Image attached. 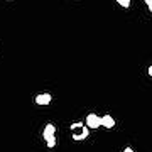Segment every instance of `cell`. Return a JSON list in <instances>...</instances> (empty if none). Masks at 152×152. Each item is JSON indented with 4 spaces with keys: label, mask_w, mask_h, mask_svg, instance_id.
<instances>
[{
    "label": "cell",
    "mask_w": 152,
    "mask_h": 152,
    "mask_svg": "<svg viewBox=\"0 0 152 152\" xmlns=\"http://www.w3.org/2000/svg\"><path fill=\"white\" fill-rule=\"evenodd\" d=\"M73 139H75V140H83V139H88V137L81 132V134H75V135H73Z\"/></svg>",
    "instance_id": "cell-6"
},
{
    "label": "cell",
    "mask_w": 152,
    "mask_h": 152,
    "mask_svg": "<svg viewBox=\"0 0 152 152\" xmlns=\"http://www.w3.org/2000/svg\"><path fill=\"white\" fill-rule=\"evenodd\" d=\"M102 127H105V129H113L115 118L112 115H103V117H102Z\"/></svg>",
    "instance_id": "cell-4"
},
{
    "label": "cell",
    "mask_w": 152,
    "mask_h": 152,
    "mask_svg": "<svg viewBox=\"0 0 152 152\" xmlns=\"http://www.w3.org/2000/svg\"><path fill=\"white\" fill-rule=\"evenodd\" d=\"M56 127L53 124H48L46 127H44V140H46V144H48V147H54L56 145Z\"/></svg>",
    "instance_id": "cell-1"
},
{
    "label": "cell",
    "mask_w": 152,
    "mask_h": 152,
    "mask_svg": "<svg viewBox=\"0 0 152 152\" xmlns=\"http://www.w3.org/2000/svg\"><path fill=\"white\" fill-rule=\"evenodd\" d=\"M51 100H53V96H51L49 93H41V95H37V96H36V103L41 105V107H44V105L51 103Z\"/></svg>",
    "instance_id": "cell-3"
},
{
    "label": "cell",
    "mask_w": 152,
    "mask_h": 152,
    "mask_svg": "<svg viewBox=\"0 0 152 152\" xmlns=\"http://www.w3.org/2000/svg\"><path fill=\"white\" fill-rule=\"evenodd\" d=\"M144 2L147 4V7H149V10L152 12V0H144Z\"/></svg>",
    "instance_id": "cell-8"
},
{
    "label": "cell",
    "mask_w": 152,
    "mask_h": 152,
    "mask_svg": "<svg viewBox=\"0 0 152 152\" xmlns=\"http://www.w3.org/2000/svg\"><path fill=\"white\" fill-rule=\"evenodd\" d=\"M147 73H149V76H152V64L149 66V71H147Z\"/></svg>",
    "instance_id": "cell-10"
},
{
    "label": "cell",
    "mask_w": 152,
    "mask_h": 152,
    "mask_svg": "<svg viewBox=\"0 0 152 152\" xmlns=\"http://www.w3.org/2000/svg\"><path fill=\"white\" fill-rule=\"evenodd\" d=\"M117 2H118L124 9H129V7H130V0H117Z\"/></svg>",
    "instance_id": "cell-5"
},
{
    "label": "cell",
    "mask_w": 152,
    "mask_h": 152,
    "mask_svg": "<svg viewBox=\"0 0 152 152\" xmlns=\"http://www.w3.org/2000/svg\"><path fill=\"white\" fill-rule=\"evenodd\" d=\"M124 152H134V149H132V147H125Z\"/></svg>",
    "instance_id": "cell-9"
},
{
    "label": "cell",
    "mask_w": 152,
    "mask_h": 152,
    "mask_svg": "<svg viewBox=\"0 0 152 152\" xmlns=\"http://www.w3.org/2000/svg\"><path fill=\"white\" fill-rule=\"evenodd\" d=\"M85 127V124H73L71 125V130H75V129H83Z\"/></svg>",
    "instance_id": "cell-7"
},
{
    "label": "cell",
    "mask_w": 152,
    "mask_h": 152,
    "mask_svg": "<svg viewBox=\"0 0 152 152\" xmlns=\"http://www.w3.org/2000/svg\"><path fill=\"white\" fill-rule=\"evenodd\" d=\"M85 125H86L88 129H98V127H102V117H98L95 113H88Z\"/></svg>",
    "instance_id": "cell-2"
}]
</instances>
